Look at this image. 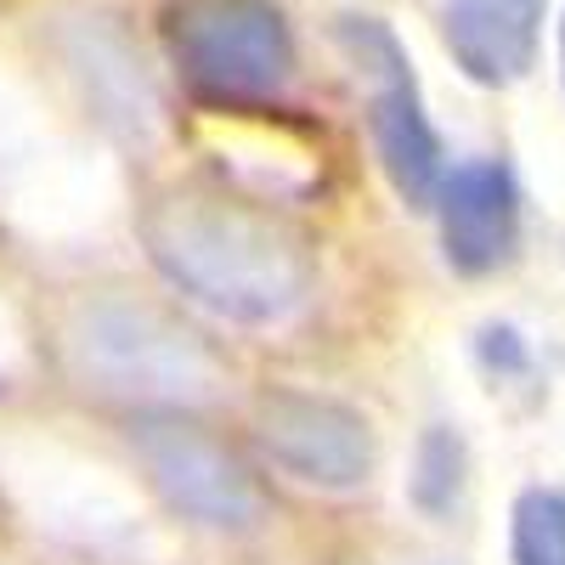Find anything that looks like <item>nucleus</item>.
Segmentation results:
<instances>
[{
    "mask_svg": "<svg viewBox=\"0 0 565 565\" xmlns=\"http://www.w3.org/2000/svg\"><path fill=\"white\" fill-rule=\"evenodd\" d=\"M136 238L164 289L232 328L295 322L317 282V238L271 199L221 181H181L141 204Z\"/></svg>",
    "mask_w": 565,
    "mask_h": 565,
    "instance_id": "nucleus-1",
    "label": "nucleus"
},
{
    "mask_svg": "<svg viewBox=\"0 0 565 565\" xmlns=\"http://www.w3.org/2000/svg\"><path fill=\"white\" fill-rule=\"evenodd\" d=\"M57 367L63 380L136 413H210L232 396V356L186 322L181 306L164 295H136V289H79L57 317Z\"/></svg>",
    "mask_w": 565,
    "mask_h": 565,
    "instance_id": "nucleus-2",
    "label": "nucleus"
},
{
    "mask_svg": "<svg viewBox=\"0 0 565 565\" xmlns=\"http://www.w3.org/2000/svg\"><path fill=\"white\" fill-rule=\"evenodd\" d=\"M159 40L210 114H271L300 74L295 29L271 0H159Z\"/></svg>",
    "mask_w": 565,
    "mask_h": 565,
    "instance_id": "nucleus-3",
    "label": "nucleus"
},
{
    "mask_svg": "<svg viewBox=\"0 0 565 565\" xmlns=\"http://www.w3.org/2000/svg\"><path fill=\"white\" fill-rule=\"evenodd\" d=\"M125 447L141 487L175 521L215 537H249L271 521V487L260 463L199 413H136L125 418Z\"/></svg>",
    "mask_w": 565,
    "mask_h": 565,
    "instance_id": "nucleus-4",
    "label": "nucleus"
},
{
    "mask_svg": "<svg viewBox=\"0 0 565 565\" xmlns=\"http://www.w3.org/2000/svg\"><path fill=\"white\" fill-rule=\"evenodd\" d=\"M334 45L351 63V74L367 85V148L380 159V175L407 210H430L447 175V148L430 108H424L407 45L396 40L391 23L362 12H345L334 23Z\"/></svg>",
    "mask_w": 565,
    "mask_h": 565,
    "instance_id": "nucleus-5",
    "label": "nucleus"
},
{
    "mask_svg": "<svg viewBox=\"0 0 565 565\" xmlns=\"http://www.w3.org/2000/svg\"><path fill=\"white\" fill-rule=\"evenodd\" d=\"M249 447L282 481L311 492H362L380 469V430L373 418L328 391L260 385L249 396Z\"/></svg>",
    "mask_w": 565,
    "mask_h": 565,
    "instance_id": "nucleus-6",
    "label": "nucleus"
},
{
    "mask_svg": "<svg viewBox=\"0 0 565 565\" xmlns=\"http://www.w3.org/2000/svg\"><path fill=\"white\" fill-rule=\"evenodd\" d=\"M430 215H436L441 260L452 277L481 282V277H498L521 260L526 199H521V181H514L509 159L476 153V159L447 164Z\"/></svg>",
    "mask_w": 565,
    "mask_h": 565,
    "instance_id": "nucleus-7",
    "label": "nucleus"
},
{
    "mask_svg": "<svg viewBox=\"0 0 565 565\" xmlns=\"http://www.w3.org/2000/svg\"><path fill=\"white\" fill-rule=\"evenodd\" d=\"M543 18L548 0H441V45L463 79L503 90L537 68Z\"/></svg>",
    "mask_w": 565,
    "mask_h": 565,
    "instance_id": "nucleus-8",
    "label": "nucleus"
},
{
    "mask_svg": "<svg viewBox=\"0 0 565 565\" xmlns=\"http://www.w3.org/2000/svg\"><path fill=\"white\" fill-rule=\"evenodd\" d=\"M63 68L79 90L85 114H97V125L130 148L153 136L159 125V103H153V85H148V68L130 52V40L103 29V18H79L63 40Z\"/></svg>",
    "mask_w": 565,
    "mask_h": 565,
    "instance_id": "nucleus-9",
    "label": "nucleus"
},
{
    "mask_svg": "<svg viewBox=\"0 0 565 565\" xmlns=\"http://www.w3.org/2000/svg\"><path fill=\"white\" fill-rule=\"evenodd\" d=\"M469 498V441L458 424H424L407 463V503L418 521L447 526Z\"/></svg>",
    "mask_w": 565,
    "mask_h": 565,
    "instance_id": "nucleus-10",
    "label": "nucleus"
},
{
    "mask_svg": "<svg viewBox=\"0 0 565 565\" xmlns=\"http://www.w3.org/2000/svg\"><path fill=\"white\" fill-rule=\"evenodd\" d=\"M509 565H565V487H526L514 498Z\"/></svg>",
    "mask_w": 565,
    "mask_h": 565,
    "instance_id": "nucleus-11",
    "label": "nucleus"
},
{
    "mask_svg": "<svg viewBox=\"0 0 565 565\" xmlns=\"http://www.w3.org/2000/svg\"><path fill=\"white\" fill-rule=\"evenodd\" d=\"M476 362H481L487 380H498V385L526 380V373H532V340L514 322H481L476 328Z\"/></svg>",
    "mask_w": 565,
    "mask_h": 565,
    "instance_id": "nucleus-12",
    "label": "nucleus"
},
{
    "mask_svg": "<svg viewBox=\"0 0 565 565\" xmlns=\"http://www.w3.org/2000/svg\"><path fill=\"white\" fill-rule=\"evenodd\" d=\"M12 345H18V334H12V322H7V306H0V362L12 356Z\"/></svg>",
    "mask_w": 565,
    "mask_h": 565,
    "instance_id": "nucleus-13",
    "label": "nucleus"
},
{
    "mask_svg": "<svg viewBox=\"0 0 565 565\" xmlns=\"http://www.w3.org/2000/svg\"><path fill=\"white\" fill-rule=\"evenodd\" d=\"M559 90H565V18H559Z\"/></svg>",
    "mask_w": 565,
    "mask_h": 565,
    "instance_id": "nucleus-14",
    "label": "nucleus"
}]
</instances>
